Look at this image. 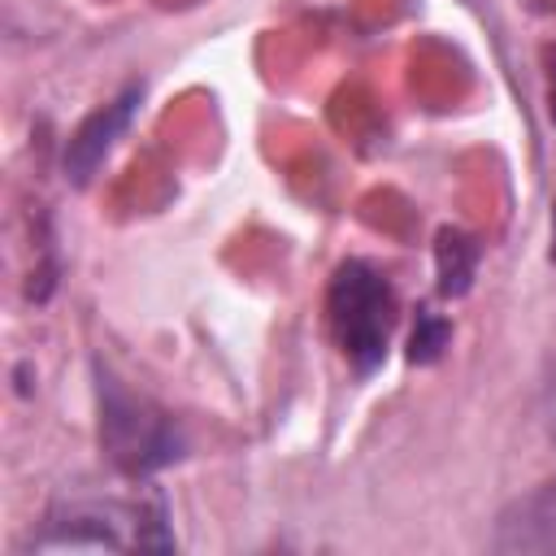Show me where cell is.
Wrapping results in <instances>:
<instances>
[{
  "label": "cell",
  "instance_id": "cell-7",
  "mask_svg": "<svg viewBox=\"0 0 556 556\" xmlns=\"http://www.w3.org/2000/svg\"><path fill=\"white\" fill-rule=\"evenodd\" d=\"M547 56H552V70H547V113L556 122V52H547Z\"/></svg>",
  "mask_w": 556,
  "mask_h": 556
},
{
  "label": "cell",
  "instance_id": "cell-2",
  "mask_svg": "<svg viewBox=\"0 0 556 556\" xmlns=\"http://www.w3.org/2000/svg\"><path fill=\"white\" fill-rule=\"evenodd\" d=\"M100 443L109 460L135 478L178 460V447H182L174 421L104 369H100Z\"/></svg>",
  "mask_w": 556,
  "mask_h": 556
},
{
  "label": "cell",
  "instance_id": "cell-4",
  "mask_svg": "<svg viewBox=\"0 0 556 556\" xmlns=\"http://www.w3.org/2000/svg\"><path fill=\"white\" fill-rule=\"evenodd\" d=\"M495 552H556V482H543L526 495H517L513 504L500 508L495 517V534H491Z\"/></svg>",
  "mask_w": 556,
  "mask_h": 556
},
{
  "label": "cell",
  "instance_id": "cell-1",
  "mask_svg": "<svg viewBox=\"0 0 556 556\" xmlns=\"http://www.w3.org/2000/svg\"><path fill=\"white\" fill-rule=\"evenodd\" d=\"M326 321L356 374L378 369L395 321V295L387 278L365 261H343L326 291Z\"/></svg>",
  "mask_w": 556,
  "mask_h": 556
},
{
  "label": "cell",
  "instance_id": "cell-3",
  "mask_svg": "<svg viewBox=\"0 0 556 556\" xmlns=\"http://www.w3.org/2000/svg\"><path fill=\"white\" fill-rule=\"evenodd\" d=\"M139 87L130 83L117 100H109V104H100L74 135H70V143H65V156H61V165H65V178L70 182H91V174L100 169V161L109 156V148L122 139V130L130 126V117H135V109H139Z\"/></svg>",
  "mask_w": 556,
  "mask_h": 556
},
{
  "label": "cell",
  "instance_id": "cell-6",
  "mask_svg": "<svg viewBox=\"0 0 556 556\" xmlns=\"http://www.w3.org/2000/svg\"><path fill=\"white\" fill-rule=\"evenodd\" d=\"M443 348H447V321L434 317V313H421L417 317V330H413V361L430 365Z\"/></svg>",
  "mask_w": 556,
  "mask_h": 556
},
{
  "label": "cell",
  "instance_id": "cell-5",
  "mask_svg": "<svg viewBox=\"0 0 556 556\" xmlns=\"http://www.w3.org/2000/svg\"><path fill=\"white\" fill-rule=\"evenodd\" d=\"M434 256H439V287L447 295H465L473 282V269H478V243L460 230H443Z\"/></svg>",
  "mask_w": 556,
  "mask_h": 556
}]
</instances>
